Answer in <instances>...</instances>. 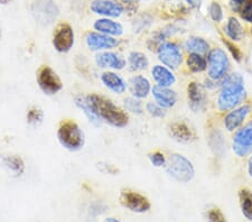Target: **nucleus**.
<instances>
[{"label":"nucleus","mask_w":252,"mask_h":222,"mask_svg":"<svg viewBox=\"0 0 252 222\" xmlns=\"http://www.w3.org/2000/svg\"><path fill=\"white\" fill-rule=\"evenodd\" d=\"M90 8L94 14L108 16V17H119L124 13V8L119 3L110 0H94Z\"/></svg>","instance_id":"14"},{"label":"nucleus","mask_w":252,"mask_h":222,"mask_svg":"<svg viewBox=\"0 0 252 222\" xmlns=\"http://www.w3.org/2000/svg\"><path fill=\"white\" fill-rule=\"evenodd\" d=\"M104 222H120V221L117 219H113V218H109V219H107Z\"/></svg>","instance_id":"41"},{"label":"nucleus","mask_w":252,"mask_h":222,"mask_svg":"<svg viewBox=\"0 0 252 222\" xmlns=\"http://www.w3.org/2000/svg\"><path fill=\"white\" fill-rule=\"evenodd\" d=\"M73 44H74V33L72 27L68 24H61L53 38V45L55 50L61 53H66L71 50Z\"/></svg>","instance_id":"11"},{"label":"nucleus","mask_w":252,"mask_h":222,"mask_svg":"<svg viewBox=\"0 0 252 222\" xmlns=\"http://www.w3.org/2000/svg\"><path fill=\"white\" fill-rule=\"evenodd\" d=\"M226 35L232 40H240L243 36V28L239 20L234 17H231L225 27Z\"/></svg>","instance_id":"29"},{"label":"nucleus","mask_w":252,"mask_h":222,"mask_svg":"<svg viewBox=\"0 0 252 222\" xmlns=\"http://www.w3.org/2000/svg\"><path fill=\"white\" fill-rule=\"evenodd\" d=\"M250 112L251 107L248 106V104L231 110L224 118L225 128L229 131L238 130V128L242 126L243 123H245L246 119L248 118V116L250 115Z\"/></svg>","instance_id":"12"},{"label":"nucleus","mask_w":252,"mask_h":222,"mask_svg":"<svg viewBox=\"0 0 252 222\" xmlns=\"http://www.w3.org/2000/svg\"><path fill=\"white\" fill-rule=\"evenodd\" d=\"M198 1H200V0H186V2H189V5H193V6L197 5Z\"/></svg>","instance_id":"40"},{"label":"nucleus","mask_w":252,"mask_h":222,"mask_svg":"<svg viewBox=\"0 0 252 222\" xmlns=\"http://www.w3.org/2000/svg\"><path fill=\"white\" fill-rule=\"evenodd\" d=\"M101 81L109 90L115 92V94L121 95L126 91V82L124 79L113 72H105L101 75Z\"/></svg>","instance_id":"21"},{"label":"nucleus","mask_w":252,"mask_h":222,"mask_svg":"<svg viewBox=\"0 0 252 222\" xmlns=\"http://www.w3.org/2000/svg\"><path fill=\"white\" fill-rule=\"evenodd\" d=\"M189 104L193 111L204 110L206 107V94L200 83L192 82L188 88Z\"/></svg>","instance_id":"13"},{"label":"nucleus","mask_w":252,"mask_h":222,"mask_svg":"<svg viewBox=\"0 0 252 222\" xmlns=\"http://www.w3.org/2000/svg\"><path fill=\"white\" fill-rule=\"evenodd\" d=\"M94 28L99 31L100 33L105 35H113L120 36L124 33V28L119 23L113 22L110 19H99L94 23Z\"/></svg>","instance_id":"22"},{"label":"nucleus","mask_w":252,"mask_h":222,"mask_svg":"<svg viewBox=\"0 0 252 222\" xmlns=\"http://www.w3.org/2000/svg\"><path fill=\"white\" fill-rule=\"evenodd\" d=\"M10 0H0V3H3V5H6V3L9 2Z\"/></svg>","instance_id":"42"},{"label":"nucleus","mask_w":252,"mask_h":222,"mask_svg":"<svg viewBox=\"0 0 252 222\" xmlns=\"http://www.w3.org/2000/svg\"><path fill=\"white\" fill-rule=\"evenodd\" d=\"M152 87L147 78L142 75H137L130 80V91L137 99H144L149 95Z\"/></svg>","instance_id":"18"},{"label":"nucleus","mask_w":252,"mask_h":222,"mask_svg":"<svg viewBox=\"0 0 252 222\" xmlns=\"http://www.w3.org/2000/svg\"><path fill=\"white\" fill-rule=\"evenodd\" d=\"M125 107L128 111L132 112L136 115H141L144 109H142V104L137 98H128L125 100Z\"/></svg>","instance_id":"30"},{"label":"nucleus","mask_w":252,"mask_h":222,"mask_svg":"<svg viewBox=\"0 0 252 222\" xmlns=\"http://www.w3.org/2000/svg\"><path fill=\"white\" fill-rule=\"evenodd\" d=\"M74 101H75L76 107L80 108L81 110L84 112V115L87 116V118L89 119V121H90L92 125H94V126H96V127L100 126L101 121L102 120L97 117L95 111L93 110V108L90 104V102H89V100L87 99V96L79 95V96H76Z\"/></svg>","instance_id":"23"},{"label":"nucleus","mask_w":252,"mask_h":222,"mask_svg":"<svg viewBox=\"0 0 252 222\" xmlns=\"http://www.w3.org/2000/svg\"><path fill=\"white\" fill-rule=\"evenodd\" d=\"M209 76L214 81L223 80L230 70V61L225 52L221 48H214L210 51L209 58Z\"/></svg>","instance_id":"5"},{"label":"nucleus","mask_w":252,"mask_h":222,"mask_svg":"<svg viewBox=\"0 0 252 222\" xmlns=\"http://www.w3.org/2000/svg\"><path fill=\"white\" fill-rule=\"evenodd\" d=\"M186 63H188L189 70L194 72V73H201L207 66V61L205 60V58H203L202 54L196 53H190Z\"/></svg>","instance_id":"28"},{"label":"nucleus","mask_w":252,"mask_h":222,"mask_svg":"<svg viewBox=\"0 0 252 222\" xmlns=\"http://www.w3.org/2000/svg\"><path fill=\"white\" fill-rule=\"evenodd\" d=\"M87 44L90 50L100 51V50H110L118 46V40L110 37L109 35L90 33L87 36Z\"/></svg>","instance_id":"15"},{"label":"nucleus","mask_w":252,"mask_h":222,"mask_svg":"<svg viewBox=\"0 0 252 222\" xmlns=\"http://www.w3.org/2000/svg\"><path fill=\"white\" fill-rule=\"evenodd\" d=\"M87 99L101 120L117 128H124L127 126L129 120L128 115L116 106L111 100L97 95H87Z\"/></svg>","instance_id":"2"},{"label":"nucleus","mask_w":252,"mask_h":222,"mask_svg":"<svg viewBox=\"0 0 252 222\" xmlns=\"http://www.w3.org/2000/svg\"><path fill=\"white\" fill-rule=\"evenodd\" d=\"M153 78L156 81L157 86L161 88H169L175 83V75L167 67L161 65H155L152 70Z\"/></svg>","instance_id":"20"},{"label":"nucleus","mask_w":252,"mask_h":222,"mask_svg":"<svg viewBox=\"0 0 252 222\" xmlns=\"http://www.w3.org/2000/svg\"><path fill=\"white\" fill-rule=\"evenodd\" d=\"M153 95L155 98L157 104H159L162 108H172L175 106L177 101L176 92L170 90L168 88L161 87H154Z\"/></svg>","instance_id":"17"},{"label":"nucleus","mask_w":252,"mask_h":222,"mask_svg":"<svg viewBox=\"0 0 252 222\" xmlns=\"http://www.w3.org/2000/svg\"><path fill=\"white\" fill-rule=\"evenodd\" d=\"M245 80L239 73L226 75L221 83V92L218 98V107L221 111H230L237 108L246 99Z\"/></svg>","instance_id":"1"},{"label":"nucleus","mask_w":252,"mask_h":222,"mask_svg":"<svg viewBox=\"0 0 252 222\" xmlns=\"http://www.w3.org/2000/svg\"><path fill=\"white\" fill-rule=\"evenodd\" d=\"M120 201L126 208L137 213L146 212L150 209V202L147 197L135 191L125 190L120 194Z\"/></svg>","instance_id":"10"},{"label":"nucleus","mask_w":252,"mask_h":222,"mask_svg":"<svg viewBox=\"0 0 252 222\" xmlns=\"http://www.w3.org/2000/svg\"><path fill=\"white\" fill-rule=\"evenodd\" d=\"M146 109H147L148 114L150 116L155 117V118H162L165 117V111L162 107H160L159 104H157L155 102H149L147 106H146Z\"/></svg>","instance_id":"33"},{"label":"nucleus","mask_w":252,"mask_h":222,"mask_svg":"<svg viewBox=\"0 0 252 222\" xmlns=\"http://www.w3.org/2000/svg\"><path fill=\"white\" fill-rule=\"evenodd\" d=\"M206 217L209 222H226L224 215H223L221 210H219L218 208L210 209L209 211H207Z\"/></svg>","instance_id":"32"},{"label":"nucleus","mask_w":252,"mask_h":222,"mask_svg":"<svg viewBox=\"0 0 252 222\" xmlns=\"http://www.w3.org/2000/svg\"><path fill=\"white\" fill-rule=\"evenodd\" d=\"M185 48L190 53L205 54L210 50L209 43L201 37H189L185 42Z\"/></svg>","instance_id":"24"},{"label":"nucleus","mask_w":252,"mask_h":222,"mask_svg":"<svg viewBox=\"0 0 252 222\" xmlns=\"http://www.w3.org/2000/svg\"><path fill=\"white\" fill-rule=\"evenodd\" d=\"M248 1H249V0H232V2L238 6H243Z\"/></svg>","instance_id":"38"},{"label":"nucleus","mask_w":252,"mask_h":222,"mask_svg":"<svg viewBox=\"0 0 252 222\" xmlns=\"http://www.w3.org/2000/svg\"><path fill=\"white\" fill-rule=\"evenodd\" d=\"M128 63L132 71L146 70L149 64L147 56L140 53V52H131L128 58Z\"/></svg>","instance_id":"27"},{"label":"nucleus","mask_w":252,"mask_h":222,"mask_svg":"<svg viewBox=\"0 0 252 222\" xmlns=\"http://www.w3.org/2000/svg\"><path fill=\"white\" fill-rule=\"evenodd\" d=\"M149 160H150V163H152L154 166H156V167H161L166 164V159H165L164 154H161V153H159V152H156V153H153V154H150Z\"/></svg>","instance_id":"35"},{"label":"nucleus","mask_w":252,"mask_h":222,"mask_svg":"<svg viewBox=\"0 0 252 222\" xmlns=\"http://www.w3.org/2000/svg\"><path fill=\"white\" fill-rule=\"evenodd\" d=\"M240 207L241 211L248 220H252V192L248 189H243L239 193Z\"/></svg>","instance_id":"25"},{"label":"nucleus","mask_w":252,"mask_h":222,"mask_svg":"<svg viewBox=\"0 0 252 222\" xmlns=\"http://www.w3.org/2000/svg\"><path fill=\"white\" fill-rule=\"evenodd\" d=\"M248 172H249L250 176L252 177V156L250 157V159H249V163H248Z\"/></svg>","instance_id":"39"},{"label":"nucleus","mask_w":252,"mask_h":222,"mask_svg":"<svg viewBox=\"0 0 252 222\" xmlns=\"http://www.w3.org/2000/svg\"><path fill=\"white\" fill-rule=\"evenodd\" d=\"M224 44L226 45L227 50L230 51V53L232 54L234 60L237 61V62H240V61H241V52H240L239 48L237 46H234L232 43L227 42V40H224Z\"/></svg>","instance_id":"37"},{"label":"nucleus","mask_w":252,"mask_h":222,"mask_svg":"<svg viewBox=\"0 0 252 222\" xmlns=\"http://www.w3.org/2000/svg\"><path fill=\"white\" fill-rule=\"evenodd\" d=\"M233 152L239 157H246L252 153V120L238 129L233 136Z\"/></svg>","instance_id":"6"},{"label":"nucleus","mask_w":252,"mask_h":222,"mask_svg":"<svg viewBox=\"0 0 252 222\" xmlns=\"http://www.w3.org/2000/svg\"><path fill=\"white\" fill-rule=\"evenodd\" d=\"M169 135L178 143H190L195 139V134L188 124L177 121L169 126Z\"/></svg>","instance_id":"16"},{"label":"nucleus","mask_w":252,"mask_h":222,"mask_svg":"<svg viewBox=\"0 0 252 222\" xmlns=\"http://www.w3.org/2000/svg\"><path fill=\"white\" fill-rule=\"evenodd\" d=\"M158 59L167 67L176 70L183 62L181 48L175 43H161L158 47Z\"/></svg>","instance_id":"9"},{"label":"nucleus","mask_w":252,"mask_h":222,"mask_svg":"<svg viewBox=\"0 0 252 222\" xmlns=\"http://www.w3.org/2000/svg\"><path fill=\"white\" fill-rule=\"evenodd\" d=\"M58 138L61 145L68 151H79L84 145V135L74 121H64L61 124L58 131Z\"/></svg>","instance_id":"3"},{"label":"nucleus","mask_w":252,"mask_h":222,"mask_svg":"<svg viewBox=\"0 0 252 222\" xmlns=\"http://www.w3.org/2000/svg\"><path fill=\"white\" fill-rule=\"evenodd\" d=\"M166 171L181 183H188L194 177L195 169L190 161L180 154H173L166 161Z\"/></svg>","instance_id":"4"},{"label":"nucleus","mask_w":252,"mask_h":222,"mask_svg":"<svg viewBox=\"0 0 252 222\" xmlns=\"http://www.w3.org/2000/svg\"><path fill=\"white\" fill-rule=\"evenodd\" d=\"M96 64L100 67H111L115 70H121L126 66V61L116 53L105 52V53H101L96 56Z\"/></svg>","instance_id":"19"},{"label":"nucleus","mask_w":252,"mask_h":222,"mask_svg":"<svg viewBox=\"0 0 252 222\" xmlns=\"http://www.w3.org/2000/svg\"><path fill=\"white\" fill-rule=\"evenodd\" d=\"M251 33H252V31H251Z\"/></svg>","instance_id":"44"},{"label":"nucleus","mask_w":252,"mask_h":222,"mask_svg":"<svg viewBox=\"0 0 252 222\" xmlns=\"http://www.w3.org/2000/svg\"><path fill=\"white\" fill-rule=\"evenodd\" d=\"M35 19L43 26H47L56 19L59 8L52 0H37L32 7Z\"/></svg>","instance_id":"8"},{"label":"nucleus","mask_w":252,"mask_h":222,"mask_svg":"<svg viewBox=\"0 0 252 222\" xmlns=\"http://www.w3.org/2000/svg\"><path fill=\"white\" fill-rule=\"evenodd\" d=\"M2 164L8 171L16 175H22L25 171V164L19 156H7L2 159Z\"/></svg>","instance_id":"26"},{"label":"nucleus","mask_w":252,"mask_h":222,"mask_svg":"<svg viewBox=\"0 0 252 222\" xmlns=\"http://www.w3.org/2000/svg\"><path fill=\"white\" fill-rule=\"evenodd\" d=\"M0 36H1V30H0Z\"/></svg>","instance_id":"43"},{"label":"nucleus","mask_w":252,"mask_h":222,"mask_svg":"<svg viewBox=\"0 0 252 222\" xmlns=\"http://www.w3.org/2000/svg\"><path fill=\"white\" fill-rule=\"evenodd\" d=\"M37 82L44 94L46 95H55L62 90L63 84L62 81L56 74V72L50 66H43L39 68L37 74Z\"/></svg>","instance_id":"7"},{"label":"nucleus","mask_w":252,"mask_h":222,"mask_svg":"<svg viewBox=\"0 0 252 222\" xmlns=\"http://www.w3.org/2000/svg\"><path fill=\"white\" fill-rule=\"evenodd\" d=\"M210 15L215 22L220 23L223 19V11L221 6L218 2H212V5L210 6Z\"/></svg>","instance_id":"34"},{"label":"nucleus","mask_w":252,"mask_h":222,"mask_svg":"<svg viewBox=\"0 0 252 222\" xmlns=\"http://www.w3.org/2000/svg\"><path fill=\"white\" fill-rule=\"evenodd\" d=\"M240 15L243 20L248 23H252V1H248L242 6V9L240 10Z\"/></svg>","instance_id":"36"},{"label":"nucleus","mask_w":252,"mask_h":222,"mask_svg":"<svg viewBox=\"0 0 252 222\" xmlns=\"http://www.w3.org/2000/svg\"><path fill=\"white\" fill-rule=\"evenodd\" d=\"M43 118H44L43 111L36 107L30 109L27 112V121L28 124L31 125H37L39 123H42Z\"/></svg>","instance_id":"31"}]
</instances>
